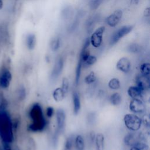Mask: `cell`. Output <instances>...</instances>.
Listing matches in <instances>:
<instances>
[{"instance_id":"obj_1","label":"cell","mask_w":150,"mask_h":150,"mask_svg":"<svg viewBox=\"0 0 150 150\" xmlns=\"http://www.w3.org/2000/svg\"><path fill=\"white\" fill-rule=\"evenodd\" d=\"M28 115L30 120L28 129L32 132H40L46 129L48 120L45 115L42 105L39 103H33L28 111Z\"/></svg>"},{"instance_id":"obj_2","label":"cell","mask_w":150,"mask_h":150,"mask_svg":"<svg viewBox=\"0 0 150 150\" xmlns=\"http://www.w3.org/2000/svg\"><path fill=\"white\" fill-rule=\"evenodd\" d=\"M0 139L5 147L10 146L14 141V124L10 113L0 106Z\"/></svg>"},{"instance_id":"obj_3","label":"cell","mask_w":150,"mask_h":150,"mask_svg":"<svg viewBox=\"0 0 150 150\" xmlns=\"http://www.w3.org/2000/svg\"><path fill=\"white\" fill-rule=\"evenodd\" d=\"M54 117L56 119V128L52 139L53 142H57L59 137L63 133L65 129L66 114L63 108H59L55 111Z\"/></svg>"},{"instance_id":"obj_4","label":"cell","mask_w":150,"mask_h":150,"mask_svg":"<svg viewBox=\"0 0 150 150\" xmlns=\"http://www.w3.org/2000/svg\"><path fill=\"white\" fill-rule=\"evenodd\" d=\"M123 122L125 128L129 131L132 132L139 131L142 125L141 117L139 115L131 112L124 115Z\"/></svg>"},{"instance_id":"obj_5","label":"cell","mask_w":150,"mask_h":150,"mask_svg":"<svg viewBox=\"0 0 150 150\" xmlns=\"http://www.w3.org/2000/svg\"><path fill=\"white\" fill-rule=\"evenodd\" d=\"M134 29V26L131 25H124L119 28L117 29L111 34L110 40L109 45L110 46H113L117 44L121 39L128 35Z\"/></svg>"},{"instance_id":"obj_6","label":"cell","mask_w":150,"mask_h":150,"mask_svg":"<svg viewBox=\"0 0 150 150\" xmlns=\"http://www.w3.org/2000/svg\"><path fill=\"white\" fill-rule=\"evenodd\" d=\"M105 31V27L101 26L97 28L91 35L89 38L90 45L96 49L101 47L103 43V35Z\"/></svg>"},{"instance_id":"obj_7","label":"cell","mask_w":150,"mask_h":150,"mask_svg":"<svg viewBox=\"0 0 150 150\" xmlns=\"http://www.w3.org/2000/svg\"><path fill=\"white\" fill-rule=\"evenodd\" d=\"M128 108L130 112L141 115L145 113L146 110V106L144 101L142 98H132L131 99L129 103Z\"/></svg>"},{"instance_id":"obj_8","label":"cell","mask_w":150,"mask_h":150,"mask_svg":"<svg viewBox=\"0 0 150 150\" xmlns=\"http://www.w3.org/2000/svg\"><path fill=\"white\" fill-rule=\"evenodd\" d=\"M12 81V73L7 67L3 68L0 72V88L7 90L9 88Z\"/></svg>"},{"instance_id":"obj_9","label":"cell","mask_w":150,"mask_h":150,"mask_svg":"<svg viewBox=\"0 0 150 150\" xmlns=\"http://www.w3.org/2000/svg\"><path fill=\"white\" fill-rule=\"evenodd\" d=\"M115 68L117 70L124 74H128L132 68L131 62L128 57L122 56L117 60L115 64Z\"/></svg>"},{"instance_id":"obj_10","label":"cell","mask_w":150,"mask_h":150,"mask_svg":"<svg viewBox=\"0 0 150 150\" xmlns=\"http://www.w3.org/2000/svg\"><path fill=\"white\" fill-rule=\"evenodd\" d=\"M122 15V11L121 9H117L105 18V22L109 27L115 28L120 22Z\"/></svg>"},{"instance_id":"obj_11","label":"cell","mask_w":150,"mask_h":150,"mask_svg":"<svg viewBox=\"0 0 150 150\" xmlns=\"http://www.w3.org/2000/svg\"><path fill=\"white\" fill-rule=\"evenodd\" d=\"M64 64V60L63 56H59L56 60L50 74L52 80L57 79L62 74Z\"/></svg>"},{"instance_id":"obj_12","label":"cell","mask_w":150,"mask_h":150,"mask_svg":"<svg viewBox=\"0 0 150 150\" xmlns=\"http://www.w3.org/2000/svg\"><path fill=\"white\" fill-rule=\"evenodd\" d=\"M150 76H145L139 73L135 77V85L144 92L148 91L150 88Z\"/></svg>"},{"instance_id":"obj_13","label":"cell","mask_w":150,"mask_h":150,"mask_svg":"<svg viewBox=\"0 0 150 150\" xmlns=\"http://www.w3.org/2000/svg\"><path fill=\"white\" fill-rule=\"evenodd\" d=\"M73 112L74 115H77L81 108V98L79 93L77 90H73L71 93Z\"/></svg>"},{"instance_id":"obj_14","label":"cell","mask_w":150,"mask_h":150,"mask_svg":"<svg viewBox=\"0 0 150 150\" xmlns=\"http://www.w3.org/2000/svg\"><path fill=\"white\" fill-rule=\"evenodd\" d=\"M139 141V139L138 137V133H137V132L129 131L125 135L123 139L124 144L129 148L135 145L136 143Z\"/></svg>"},{"instance_id":"obj_15","label":"cell","mask_w":150,"mask_h":150,"mask_svg":"<svg viewBox=\"0 0 150 150\" xmlns=\"http://www.w3.org/2000/svg\"><path fill=\"white\" fill-rule=\"evenodd\" d=\"M127 93L131 99L138 98H142L144 92L142 90H141L137 86L134 84L129 86L128 87L127 90Z\"/></svg>"},{"instance_id":"obj_16","label":"cell","mask_w":150,"mask_h":150,"mask_svg":"<svg viewBox=\"0 0 150 150\" xmlns=\"http://www.w3.org/2000/svg\"><path fill=\"white\" fill-rule=\"evenodd\" d=\"M94 144L96 150H104L105 149V137L101 132L96 134Z\"/></svg>"},{"instance_id":"obj_17","label":"cell","mask_w":150,"mask_h":150,"mask_svg":"<svg viewBox=\"0 0 150 150\" xmlns=\"http://www.w3.org/2000/svg\"><path fill=\"white\" fill-rule=\"evenodd\" d=\"M109 103L110 104L114 107L119 106L122 102V97L120 93L115 91L110 94L109 96Z\"/></svg>"},{"instance_id":"obj_18","label":"cell","mask_w":150,"mask_h":150,"mask_svg":"<svg viewBox=\"0 0 150 150\" xmlns=\"http://www.w3.org/2000/svg\"><path fill=\"white\" fill-rule=\"evenodd\" d=\"M86 142L83 136L77 134L74 137V150H85Z\"/></svg>"},{"instance_id":"obj_19","label":"cell","mask_w":150,"mask_h":150,"mask_svg":"<svg viewBox=\"0 0 150 150\" xmlns=\"http://www.w3.org/2000/svg\"><path fill=\"white\" fill-rule=\"evenodd\" d=\"M66 94L62 89L60 87L55 88L52 92V97L54 101L60 103L66 97Z\"/></svg>"},{"instance_id":"obj_20","label":"cell","mask_w":150,"mask_h":150,"mask_svg":"<svg viewBox=\"0 0 150 150\" xmlns=\"http://www.w3.org/2000/svg\"><path fill=\"white\" fill-rule=\"evenodd\" d=\"M36 45V37L34 33H29L26 38V45L29 50L35 49Z\"/></svg>"},{"instance_id":"obj_21","label":"cell","mask_w":150,"mask_h":150,"mask_svg":"<svg viewBox=\"0 0 150 150\" xmlns=\"http://www.w3.org/2000/svg\"><path fill=\"white\" fill-rule=\"evenodd\" d=\"M107 86L110 90L112 91H117L121 87V81L117 77H112L108 80Z\"/></svg>"},{"instance_id":"obj_22","label":"cell","mask_w":150,"mask_h":150,"mask_svg":"<svg viewBox=\"0 0 150 150\" xmlns=\"http://www.w3.org/2000/svg\"><path fill=\"white\" fill-rule=\"evenodd\" d=\"M97 62V57L95 55L91 54L87 57V59L83 63H82V67L83 69H88L89 67L95 64Z\"/></svg>"},{"instance_id":"obj_23","label":"cell","mask_w":150,"mask_h":150,"mask_svg":"<svg viewBox=\"0 0 150 150\" xmlns=\"http://www.w3.org/2000/svg\"><path fill=\"white\" fill-rule=\"evenodd\" d=\"M97 77L96 73L94 71H90L86 74L84 78V82L87 85H92L96 82Z\"/></svg>"},{"instance_id":"obj_24","label":"cell","mask_w":150,"mask_h":150,"mask_svg":"<svg viewBox=\"0 0 150 150\" xmlns=\"http://www.w3.org/2000/svg\"><path fill=\"white\" fill-rule=\"evenodd\" d=\"M82 63L80 59H78L76 68V71H75V77H74V83L77 86L79 84L81 74V71H82Z\"/></svg>"},{"instance_id":"obj_25","label":"cell","mask_w":150,"mask_h":150,"mask_svg":"<svg viewBox=\"0 0 150 150\" xmlns=\"http://www.w3.org/2000/svg\"><path fill=\"white\" fill-rule=\"evenodd\" d=\"M63 150H74V136L69 135L65 139Z\"/></svg>"},{"instance_id":"obj_26","label":"cell","mask_w":150,"mask_h":150,"mask_svg":"<svg viewBox=\"0 0 150 150\" xmlns=\"http://www.w3.org/2000/svg\"><path fill=\"white\" fill-rule=\"evenodd\" d=\"M139 73L145 76H150V63L149 62H144L139 66Z\"/></svg>"},{"instance_id":"obj_27","label":"cell","mask_w":150,"mask_h":150,"mask_svg":"<svg viewBox=\"0 0 150 150\" xmlns=\"http://www.w3.org/2000/svg\"><path fill=\"white\" fill-rule=\"evenodd\" d=\"M62 89L67 94L70 89V81L67 77H63L62 79V85L60 86Z\"/></svg>"},{"instance_id":"obj_28","label":"cell","mask_w":150,"mask_h":150,"mask_svg":"<svg viewBox=\"0 0 150 150\" xmlns=\"http://www.w3.org/2000/svg\"><path fill=\"white\" fill-rule=\"evenodd\" d=\"M55 111H56V110L53 107L50 106V105L47 106L44 111L45 115L46 118L48 120L52 118L54 116Z\"/></svg>"},{"instance_id":"obj_29","label":"cell","mask_w":150,"mask_h":150,"mask_svg":"<svg viewBox=\"0 0 150 150\" xmlns=\"http://www.w3.org/2000/svg\"><path fill=\"white\" fill-rule=\"evenodd\" d=\"M127 50L128 52L131 53H139L141 50L140 46L135 43H133L130 44L127 47Z\"/></svg>"},{"instance_id":"obj_30","label":"cell","mask_w":150,"mask_h":150,"mask_svg":"<svg viewBox=\"0 0 150 150\" xmlns=\"http://www.w3.org/2000/svg\"><path fill=\"white\" fill-rule=\"evenodd\" d=\"M105 0H90L89 7L91 10L97 9Z\"/></svg>"},{"instance_id":"obj_31","label":"cell","mask_w":150,"mask_h":150,"mask_svg":"<svg viewBox=\"0 0 150 150\" xmlns=\"http://www.w3.org/2000/svg\"><path fill=\"white\" fill-rule=\"evenodd\" d=\"M60 46V40L59 38H54L50 43V48L52 51L56 52L59 48Z\"/></svg>"},{"instance_id":"obj_32","label":"cell","mask_w":150,"mask_h":150,"mask_svg":"<svg viewBox=\"0 0 150 150\" xmlns=\"http://www.w3.org/2000/svg\"><path fill=\"white\" fill-rule=\"evenodd\" d=\"M142 124L145 127H149L150 126V117L148 114H144L141 117Z\"/></svg>"},{"instance_id":"obj_33","label":"cell","mask_w":150,"mask_h":150,"mask_svg":"<svg viewBox=\"0 0 150 150\" xmlns=\"http://www.w3.org/2000/svg\"><path fill=\"white\" fill-rule=\"evenodd\" d=\"M144 15L145 17H149L150 15V8L149 7L145 9L144 11Z\"/></svg>"},{"instance_id":"obj_34","label":"cell","mask_w":150,"mask_h":150,"mask_svg":"<svg viewBox=\"0 0 150 150\" xmlns=\"http://www.w3.org/2000/svg\"><path fill=\"white\" fill-rule=\"evenodd\" d=\"M139 0H130V2L131 5H137L139 4Z\"/></svg>"},{"instance_id":"obj_35","label":"cell","mask_w":150,"mask_h":150,"mask_svg":"<svg viewBox=\"0 0 150 150\" xmlns=\"http://www.w3.org/2000/svg\"><path fill=\"white\" fill-rule=\"evenodd\" d=\"M129 150H141V149L136 145H135L131 147H129Z\"/></svg>"},{"instance_id":"obj_36","label":"cell","mask_w":150,"mask_h":150,"mask_svg":"<svg viewBox=\"0 0 150 150\" xmlns=\"http://www.w3.org/2000/svg\"><path fill=\"white\" fill-rule=\"evenodd\" d=\"M3 6H4L3 0H0V9H1L3 8Z\"/></svg>"}]
</instances>
